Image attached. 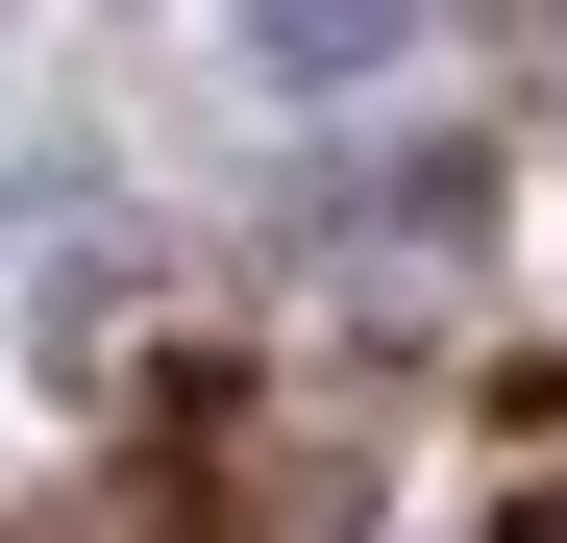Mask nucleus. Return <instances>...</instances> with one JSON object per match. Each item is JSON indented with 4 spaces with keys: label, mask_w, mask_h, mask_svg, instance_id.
<instances>
[{
    "label": "nucleus",
    "mask_w": 567,
    "mask_h": 543,
    "mask_svg": "<svg viewBox=\"0 0 567 543\" xmlns=\"http://www.w3.org/2000/svg\"><path fill=\"white\" fill-rule=\"evenodd\" d=\"M468 223H494V173H468V148H370V173H321V198H297V247H346V297H420Z\"/></svg>",
    "instance_id": "1"
},
{
    "label": "nucleus",
    "mask_w": 567,
    "mask_h": 543,
    "mask_svg": "<svg viewBox=\"0 0 567 543\" xmlns=\"http://www.w3.org/2000/svg\"><path fill=\"white\" fill-rule=\"evenodd\" d=\"M247 50H271V74H395L420 0H247Z\"/></svg>",
    "instance_id": "2"
}]
</instances>
